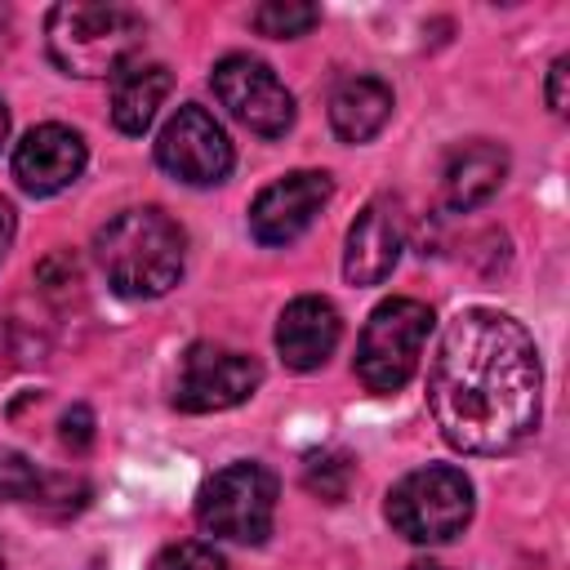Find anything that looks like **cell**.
Here are the masks:
<instances>
[{
  "label": "cell",
  "instance_id": "1",
  "mask_svg": "<svg viewBox=\"0 0 570 570\" xmlns=\"http://www.w3.org/2000/svg\"><path fill=\"white\" fill-rule=\"evenodd\" d=\"M428 405L463 454H508L539 428L543 365L521 321L494 307L459 312L428 370Z\"/></svg>",
  "mask_w": 570,
  "mask_h": 570
},
{
  "label": "cell",
  "instance_id": "2",
  "mask_svg": "<svg viewBox=\"0 0 570 570\" xmlns=\"http://www.w3.org/2000/svg\"><path fill=\"white\" fill-rule=\"evenodd\" d=\"M94 258L120 298H160L187 263V232L156 205L120 209L94 236Z\"/></svg>",
  "mask_w": 570,
  "mask_h": 570
},
{
  "label": "cell",
  "instance_id": "3",
  "mask_svg": "<svg viewBox=\"0 0 570 570\" xmlns=\"http://www.w3.org/2000/svg\"><path fill=\"white\" fill-rule=\"evenodd\" d=\"M45 40L53 67L67 76H120L134 53L147 40V22L129 4H102V0H62L45 18Z\"/></svg>",
  "mask_w": 570,
  "mask_h": 570
},
{
  "label": "cell",
  "instance_id": "4",
  "mask_svg": "<svg viewBox=\"0 0 570 570\" xmlns=\"http://www.w3.org/2000/svg\"><path fill=\"white\" fill-rule=\"evenodd\" d=\"M387 521L410 543H450L472 521V481L450 463L405 472L387 490Z\"/></svg>",
  "mask_w": 570,
  "mask_h": 570
},
{
  "label": "cell",
  "instance_id": "5",
  "mask_svg": "<svg viewBox=\"0 0 570 570\" xmlns=\"http://www.w3.org/2000/svg\"><path fill=\"white\" fill-rule=\"evenodd\" d=\"M432 334V307L419 298H387L370 312L356 338V379L370 392H401Z\"/></svg>",
  "mask_w": 570,
  "mask_h": 570
},
{
  "label": "cell",
  "instance_id": "6",
  "mask_svg": "<svg viewBox=\"0 0 570 570\" xmlns=\"http://www.w3.org/2000/svg\"><path fill=\"white\" fill-rule=\"evenodd\" d=\"M196 521L214 539L263 543L272 534V521H276V476L254 459L218 468L200 485Z\"/></svg>",
  "mask_w": 570,
  "mask_h": 570
},
{
  "label": "cell",
  "instance_id": "7",
  "mask_svg": "<svg viewBox=\"0 0 570 570\" xmlns=\"http://www.w3.org/2000/svg\"><path fill=\"white\" fill-rule=\"evenodd\" d=\"M156 165L187 187H214L232 174L236 151H232L227 129L214 120V111L183 102L156 138Z\"/></svg>",
  "mask_w": 570,
  "mask_h": 570
},
{
  "label": "cell",
  "instance_id": "8",
  "mask_svg": "<svg viewBox=\"0 0 570 570\" xmlns=\"http://www.w3.org/2000/svg\"><path fill=\"white\" fill-rule=\"evenodd\" d=\"M263 383V365L236 347L191 343L174 383V405L187 414H218L249 401Z\"/></svg>",
  "mask_w": 570,
  "mask_h": 570
},
{
  "label": "cell",
  "instance_id": "9",
  "mask_svg": "<svg viewBox=\"0 0 570 570\" xmlns=\"http://www.w3.org/2000/svg\"><path fill=\"white\" fill-rule=\"evenodd\" d=\"M209 85H214V98L258 138H281L294 125V94L281 85V76L267 62L249 53H227L214 67Z\"/></svg>",
  "mask_w": 570,
  "mask_h": 570
},
{
  "label": "cell",
  "instance_id": "10",
  "mask_svg": "<svg viewBox=\"0 0 570 570\" xmlns=\"http://www.w3.org/2000/svg\"><path fill=\"white\" fill-rule=\"evenodd\" d=\"M334 183L321 169H294L285 178H276L272 187H263L249 205V232L258 245H289L298 240L312 218L330 205Z\"/></svg>",
  "mask_w": 570,
  "mask_h": 570
},
{
  "label": "cell",
  "instance_id": "11",
  "mask_svg": "<svg viewBox=\"0 0 570 570\" xmlns=\"http://www.w3.org/2000/svg\"><path fill=\"white\" fill-rule=\"evenodd\" d=\"M85 138L67 125H36L13 147V178L27 196H58L85 169Z\"/></svg>",
  "mask_w": 570,
  "mask_h": 570
},
{
  "label": "cell",
  "instance_id": "12",
  "mask_svg": "<svg viewBox=\"0 0 570 570\" xmlns=\"http://www.w3.org/2000/svg\"><path fill=\"white\" fill-rule=\"evenodd\" d=\"M405 245V227L401 214L387 196H374L347 227V245H343V276L352 285H383L401 258Z\"/></svg>",
  "mask_w": 570,
  "mask_h": 570
},
{
  "label": "cell",
  "instance_id": "13",
  "mask_svg": "<svg viewBox=\"0 0 570 570\" xmlns=\"http://www.w3.org/2000/svg\"><path fill=\"white\" fill-rule=\"evenodd\" d=\"M338 334H343L338 307L321 294H303V298L285 303V312L276 321V352L289 370L307 374L330 361V352L338 347Z\"/></svg>",
  "mask_w": 570,
  "mask_h": 570
},
{
  "label": "cell",
  "instance_id": "14",
  "mask_svg": "<svg viewBox=\"0 0 570 570\" xmlns=\"http://www.w3.org/2000/svg\"><path fill=\"white\" fill-rule=\"evenodd\" d=\"M508 178V151L499 142H463L445 156V174H441V187H445V205L468 214L476 205H485Z\"/></svg>",
  "mask_w": 570,
  "mask_h": 570
},
{
  "label": "cell",
  "instance_id": "15",
  "mask_svg": "<svg viewBox=\"0 0 570 570\" xmlns=\"http://www.w3.org/2000/svg\"><path fill=\"white\" fill-rule=\"evenodd\" d=\"M169 89H174L169 67H160V62H129L111 80V125L120 134H134V138L147 134L156 111H160V102L169 98Z\"/></svg>",
  "mask_w": 570,
  "mask_h": 570
},
{
  "label": "cell",
  "instance_id": "16",
  "mask_svg": "<svg viewBox=\"0 0 570 570\" xmlns=\"http://www.w3.org/2000/svg\"><path fill=\"white\" fill-rule=\"evenodd\" d=\"M392 116V85L379 76H347L330 94V125L343 142H370Z\"/></svg>",
  "mask_w": 570,
  "mask_h": 570
},
{
  "label": "cell",
  "instance_id": "17",
  "mask_svg": "<svg viewBox=\"0 0 570 570\" xmlns=\"http://www.w3.org/2000/svg\"><path fill=\"white\" fill-rule=\"evenodd\" d=\"M0 499L9 503H53L58 512H76L89 499L85 481L71 476H45L27 454L0 450Z\"/></svg>",
  "mask_w": 570,
  "mask_h": 570
},
{
  "label": "cell",
  "instance_id": "18",
  "mask_svg": "<svg viewBox=\"0 0 570 570\" xmlns=\"http://www.w3.org/2000/svg\"><path fill=\"white\" fill-rule=\"evenodd\" d=\"M254 31L258 36H272V40H294V36H307L316 22H321V9L307 4V0H267L249 13Z\"/></svg>",
  "mask_w": 570,
  "mask_h": 570
},
{
  "label": "cell",
  "instance_id": "19",
  "mask_svg": "<svg viewBox=\"0 0 570 570\" xmlns=\"http://www.w3.org/2000/svg\"><path fill=\"white\" fill-rule=\"evenodd\" d=\"M352 476H356V468H352V459H347V454H338V450H330V454H312V459H307V472H303L307 490H312V494H321L325 503L347 499Z\"/></svg>",
  "mask_w": 570,
  "mask_h": 570
},
{
  "label": "cell",
  "instance_id": "20",
  "mask_svg": "<svg viewBox=\"0 0 570 570\" xmlns=\"http://www.w3.org/2000/svg\"><path fill=\"white\" fill-rule=\"evenodd\" d=\"M151 570H227V557L214 548V543H200V539H183V543H169L156 552Z\"/></svg>",
  "mask_w": 570,
  "mask_h": 570
},
{
  "label": "cell",
  "instance_id": "21",
  "mask_svg": "<svg viewBox=\"0 0 570 570\" xmlns=\"http://www.w3.org/2000/svg\"><path fill=\"white\" fill-rule=\"evenodd\" d=\"M62 445L71 450V454H85L89 445H94V410L89 405H71L67 414H62Z\"/></svg>",
  "mask_w": 570,
  "mask_h": 570
},
{
  "label": "cell",
  "instance_id": "22",
  "mask_svg": "<svg viewBox=\"0 0 570 570\" xmlns=\"http://www.w3.org/2000/svg\"><path fill=\"white\" fill-rule=\"evenodd\" d=\"M566 76H570V58H557L548 67V107H552V116H566Z\"/></svg>",
  "mask_w": 570,
  "mask_h": 570
},
{
  "label": "cell",
  "instance_id": "23",
  "mask_svg": "<svg viewBox=\"0 0 570 570\" xmlns=\"http://www.w3.org/2000/svg\"><path fill=\"white\" fill-rule=\"evenodd\" d=\"M9 240H13V205H9V200H0V258H4Z\"/></svg>",
  "mask_w": 570,
  "mask_h": 570
},
{
  "label": "cell",
  "instance_id": "24",
  "mask_svg": "<svg viewBox=\"0 0 570 570\" xmlns=\"http://www.w3.org/2000/svg\"><path fill=\"white\" fill-rule=\"evenodd\" d=\"M4 138H9V107L0 102V142H4Z\"/></svg>",
  "mask_w": 570,
  "mask_h": 570
},
{
  "label": "cell",
  "instance_id": "25",
  "mask_svg": "<svg viewBox=\"0 0 570 570\" xmlns=\"http://www.w3.org/2000/svg\"><path fill=\"white\" fill-rule=\"evenodd\" d=\"M410 570H441V566H436V561H414Z\"/></svg>",
  "mask_w": 570,
  "mask_h": 570
},
{
  "label": "cell",
  "instance_id": "26",
  "mask_svg": "<svg viewBox=\"0 0 570 570\" xmlns=\"http://www.w3.org/2000/svg\"><path fill=\"white\" fill-rule=\"evenodd\" d=\"M0 570H4V552H0Z\"/></svg>",
  "mask_w": 570,
  "mask_h": 570
}]
</instances>
